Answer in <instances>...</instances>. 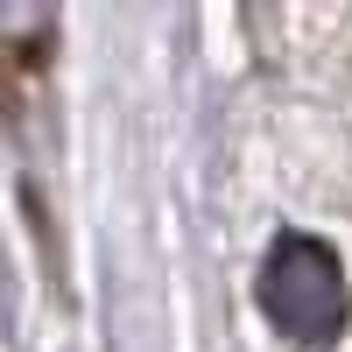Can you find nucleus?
Returning <instances> with one entry per match:
<instances>
[{"mask_svg":"<svg viewBox=\"0 0 352 352\" xmlns=\"http://www.w3.org/2000/svg\"><path fill=\"white\" fill-rule=\"evenodd\" d=\"M254 296L268 310V324L289 345H303V352L338 345L345 317H352V289H345L338 254L324 240H310V232H282L268 247V261H261V275H254Z\"/></svg>","mask_w":352,"mask_h":352,"instance_id":"obj_1","label":"nucleus"}]
</instances>
